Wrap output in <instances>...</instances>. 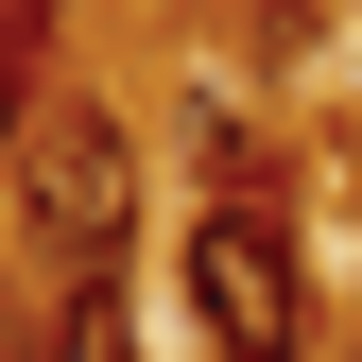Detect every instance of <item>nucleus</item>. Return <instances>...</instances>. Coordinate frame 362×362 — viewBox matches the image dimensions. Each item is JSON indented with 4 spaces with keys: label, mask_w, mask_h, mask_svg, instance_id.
Instances as JSON below:
<instances>
[{
    "label": "nucleus",
    "mask_w": 362,
    "mask_h": 362,
    "mask_svg": "<svg viewBox=\"0 0 362 362\" xmlns=\"http://www.w3.org/2000/svg\"><path fill=\"white\" fill-rule=\"evenodd\" d=\"M35 362H139V310H121V259L52 293V345H35Z\"/></svg>",
    "instance_id": "obj_3"
},
{
    "label": "nucleus",
    "mask_w": 362,
    "mask_h": 362,
    "mask_svg": "<svg viewBox=\"0 0 362 362\" xmlns=\"http://www.w3.org/2000/svg\"><path fill=\"white\" fill-rule=\"evenodd\" d=\"M0 362H18V328H0Z\"/></svg>",
    "instance_id": "obj_7"
},
{
    "label": "nucleus",
    "mask_w": 362,
    "mask_h": 362,
    "mask_svg": "<svg viewBox=\"0 0 362 362\" xmlns=\"http://www.w3.org/2000/svg\"><path fill=\"white\" fill-rule=\"evenodd\" d=\"M35 35H52V0H0V69H35Z\"/></svg>",
    "instance_id": "obj_5"
},
{
    "label": "nucleus",
    "mask_w": 362,
    "mask_h": 362,
    "mask_svg": "<svg viewBox=\"0 0 362 362\" xmlns=\"http://www.w3.org/2000/svg\"><path fill=\"white\" fill-rule=\"evenodd\" d=\"M18 121H35V69H0V156H18Z\"/></svg>",
    "instance_id": "obj_6"
},
{
    "label": "nucleus",
    "mask_w": 362,
    "mask_h": 362,
    "mask_svg": "<svg viewBox=\"0 0 362 362\" xmlns=\"http://www.w3.org/2000/svg\"><path fill=\"white\" fill-rule=\"evenodd\" d=\"M190 156H207V190H259V173H276L259 104H224V86H190Z\"/></svg>",
    "instance_id": "obj_4"
},
{
    "label": "nucleus",
    "mask_w": 362,
    "mask_h": 362,
    "mask_svg": "<svg viewBox=\"0 0 362 362\" xmlns=\"http://www.w3.org/2000/svg\"><path fill=\"white\" fill-rule=\"evenodd\" d=\"M0 224H18V259H35L52 293H69V276H104L121 224H139V121L86 104V86H35L18 156H0Z\"/></svg>",
    "instance_id": "obj_1"
},
{
    "label": "nucleus",
    "mask_w": 362,
    "mask_h": 362,
    "mask_svg": "<svg viewBox=\"0 0 362 362\" xmlns=\"http://www.w3.org/2000/svg\"><path fill=\"white\" fill-rule=\"evenodd\" d=\"M173 293L207 362H310V242L276 224V190H207L173 242Z\"/></svg>",
    "instance_id": "obj_2"
}]
</instances>
